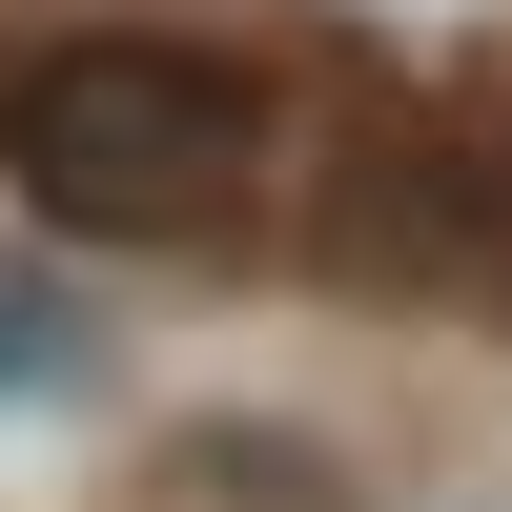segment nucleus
<instances>
[{
  "instance_id": "obj_1",
  "label": "nucleus",
  "mask_w": 512,
  "mask_h": 512,
  "mask_svg": "<svg viewBox=\"0 0 512 512\" xmlns=\"http://www.w3.org/2000/svg\"><path fill=\"white\" fill-rule=\"evenodd\" d=\"M0 185L82 246H226L267 205V82L205 41H41L0 103Z\"/></svg>"
}]
</instances>
